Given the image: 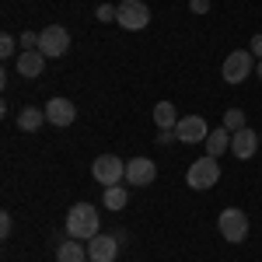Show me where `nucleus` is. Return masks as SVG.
Returning <instances> with one entry per match:
<instances>
[{
	"instance_id": "nucleus-1",
	"label": "nucleus",
	"mask_w": 262,
	"mask_h": 262,
	"mask_svg": "<svg viewBox=\"0 0 262 262\" xmlns=\"http://www.w3.org/2000/svg\"><path fill=\"white\" fill-rule=\"evenodd\" d=\"M98 224H101L98 206H91V203H74L67 210V234L77 242H91L98 234Z\"/></svg>"
},
{
	"instance_id": "nucleus-2",
	"label": "nucleus",
	"mask_w": 262,
	"mask_h": 262,
	"mask_svg": "<svg viewBox=\"0 0 262 262\" xmlns=\"http://www.w3.org/2000/svg\"><path fill=\"white\" fill-rule=\"evenodd\" d=\"M185 182H189V189H213L217 182H221V164H217V158H200V161L189 164V175H185Z\"/></svg>"
},
{
	"instance_id": "nucleus-3",
	"label": "nucleus",
	"mask_w": 262,
	"mask_h": 262,
	"mask_svg": "<svg viewBox=\"0 0 262 262\" xmlns=\"http://www.w3.org/2000/svg\"><path fill=\"white\" fill-rule=\"evenodd\" d=\"M252 70H255V56H252V49H234L221 67V77L227 84H242L245 77H252Z\"/></svg>"
},
{
	"instance_id": "nucleus-4",
	"label": "nucleus",
	"mask_w": 262,
	"mask_h": 262,
	"mask_svg": "<svg viewBox=\"0 0 262 262\" xmlns=\"http://www.w3.org/2000/svg\"><path fill=\"white\" fill-rule=\"evenodd\" d=\"M217 227H221V238L231 242V245L248 238V217H245V210H238V206H227L221 217H217Z\"/></svg>"
},
{
	"instance_id": "nucleus-5",
	"label": "nucleus",
	"mask_w": 262,
	"mask_h": 262,
	"mask_svg": "<svg viewBox=\"0 0 262 262\" xmlns=\"http://www.w3.org/2000/svg\"><path fill=\"white\" fill-rule=\"evenodd\" d=\"M91 175H95V182L98 185H119L122 179H126V161H119L116 154H101V158H95V164H91Z\"/></svg>"
},
{
	"instance_id": "nucleus-6",
	"label": "nucleus",
	"mask_w": 262,
	"mask_h": 262,
	"mask_svg": "<svg viewBox=\"0 0 262 262\" xmlns=\"http://www.w3.org/2000/svg\"><path fill=\"white\" fill-rule=\"evenodd\" d=\"M147 21H150V7L143 0H122L119 4L116 25H122L126 32H140V28H147Z\"/></svg>"
},
{
	"instance_id": "nucleus-7",
	"label": "nucleus",
	"mask_w": 262,
	"mask_h": 262,
	"mask_svg": "<svg viewBox=\"0 0 262 262\" xmlns=\"http://www.w3.org/2000/svg\"><path fill=\"white\" fill-rule=\"evenodd\" d=\"M39 49L46 53V60H56L70 49V32L60 28V25H46L39 32Z\"/></svg>"
},
{
	"instance_id": "nucleus-8",
	"label": "nucleus",
	"mask_w": 262,
	"mask_h": 262,
	"mask_svg": "<svg viewBox=\"0 0 262 262\" xmlns=\"http://www.w3.org/2000/svg\"><path fill=\"white\" fill-rule=\"evenodd\" d=\"M154 179H158V164L150 161V158H133V161H126V182H129L133 189L150 185Z\"/></svg>"
},
{
	"instance_id": "nucleus-9",
	"label": "nucleus",
	"mask_w": 262,
	"mask_h": 262,
	"mask_svg": "<svg viewBox=\"0 0 262 262\" xmlns=\"http://www.w3.org/2000/svg\"><path fill=\"white\" fill-rule=\"evenodd\" d=\"M119 255V238L116 234H95L88 242V259L91 262H116Z\"/></svg>"
},
{
	"instance_id": "nucleus-10",
	"label": "nucleus",
	"mask_w": 262,
	"mask_h": 262,
	"mask_svg": "<svg viewBox=\"0 0 262 262\" xmlns=\"http://www.w3.org/2000/svg\"><path fill=\"white\" fill-rule=\"evenodd\" d=\"M259 143H262L259 133L245 126V129H238V133H231V154H234L238 161H248V158L259 150Z\"/></svg>"
},
{
	"instance_id": "nucleus-11",
	"label": "nucleus",
	"mask_w": 262,
	"mask_h": 262,
	"mask_svg": "<svg viewBox=\"0 0 262 262\" xmlns=\"http://www.w3.org/2000/svg\"><path fill=\"white\" fill-rule=\"evenodd\" d=\"M175 133H179L182 143H200V140H206V137H210V126H206V119H203V116H185V119H179Z\"/></svg>"
},
{
	"instance_id": "nucleus-12",
	"label": "nucleus",
	"mask_w": 262,
	"mask_h": 262,
	"mask_svg": "<svg viewBox=\"0 0 262 262\" xmlns=\"http://www.w3.org/2000/svg\"><path fill=\"white\" fill-rule=\"evenodd\" d=\"M74 119H77V105L70 98H49V105H46V122H53V126H70Z\"/></svg>"
},
{
	"instance_id": "nucleus-13",
	"label": "nucleus",
	"mask_w": 262,
	"mask_h": 262,
	"mask_svg": "<svg viewBox=\"0 0 262 262\" xmlns=\"http://www.w3.org/2000/svg\"><path fill=\"white\" fill-rule=\"evenodd\" d=\"M42 67H46V53H42V49H21V56H18V74L21 77H39Z\"/></svg>"
},
{
	"instance_id": "nucleus-14",
	"label": "nucleus",
	"mask_w": 262,
	"mask_h": 262,
	"mask_svg": "<svg viewBox=\"0 0 262 262\" xmlns=\"http://www.w3.org/2000/svg\"><path fill=\"white\" fill-rule=\"evenodd\" d=\"M56 262H88V245H81L77 238H67L56 245Z\"/></svg>"
},
{
	"instance_id": "nucleus-15",
	"label": "nucleus",
	"mask_w": 262,
	"mask_h": 262,
	"mask_svg": "<svg viewBox=\"0 0 262 262\" xmlns=\"http://www.w3.org/2000/svg\"><path fill=\"white\" fill-rule=\"evenodd\" d=\"M154 122H158V129H175V126H179L175 105H171V101H158V105H154Z\"/></svg>"
},
{
	"instance_id": "nucleus-16",
	"label": "nucleus",
	"mask_w": 262,
	"mask_h": 262,
	"mask_svg": "<svg viewBox=\"0 0 262 262\" xmlns=\"http://www.w3.org/2000/svg\"><path fill=\"white\" fill-rule=\"evenodd\" d=\"M203 143H206V154L210 158H221L224 150H231V129H217V133H210Z\"/></svg>"
},
{
	"instance_id": "nucleus-17",
	"label": "nucleus",
	"mask_w": 262,
	"mask_h": 262,
	"mask_svg": "<svg viewBox=\"0 0 262 262\" xmlns=\"http://www.w3.org/2000/svg\"><path fill=\"white\" fill-rule=\"evenodd\" d=\"M42 122H46V108H21L18 112V129H25V133H35Z\"/></svg>"
},
{
	"instance_id": "nucleus-18",
	"label": "nucleus",
	"mask_w": 262,
	"mask_h": 262,
	"mask_svg": "<svg viewBox=\"0 0 262 262\" xmlns=\"http://www.w3.org/2000/svg\"><path fill=\"white\" fill-rule=\"evenodd\" d=\"M101 192H105V206H108V210H122V206H126V200H129V192H126V185H108V189H101Z\"/></svg>"
},
{
	"instance_id": "nucleus-19",
	"label": "nucleus",
	"mask_w": 262,
	"mask_h": 262,
	"mask_svg": "<svg viewBox=\"0 0 262 262\" xmlns=\"http://www.w3.org/2000/svg\"><path fill=\"white\" fill-rule=\"evenodd\" d=\"M248 122H245V112L242 108H227L224 112V129H231V133H238V129H245Z\"/></svg>"
},
{
	"instance_id": "nucleus-20",
	"label": "nucleus",
	"mask_w": 262,
	"mask_h": 262,
	"mask_svg": "<svg viewBox=\"0 0 262 262\" xmlns=\"http://www.w3.org/2000/svg\"><path fill=\"white\" fill-rule=\"evenodd\" d=\"M14 53H18V42L11 39V35H0V56H4V60H11Z\"/></svg>"
},
{
	"instance_id": "nucleus-21",
	"label": "nucleus",
	"mask_w": 262,
	"mask_h": 262,
	"mask_svg": "<svg viewBox=\"0 0 262 262\" xmlns=\"http://www.w3.org/2000/svg\"><path fill=\"white\" fill-rule=\"evenodd\" d=\"M95 14H98V21H116V14H119V7H112V4H101V7L95 11Z\"/></svg>"
},
{
	"instance_id": "nucleus-22",
	"label": "nucleus",
	"mask_w": 262,
	"mask_h": 262,
	"mask_svg": "<svg viewBox=\"0 0 262 262\" xmlns=\"http://www.w3.org/2000/svg\"><path fill=\"white\" fill-rule=\"evenodd\" d=\"M21 49H39V32H21Z\"/></svg>"
},
{
	"instance_id": "nucleus-23",
	"label": "nucleus",
	"mask_w": 262,
	"mask_h": 262,
	"mask_svg": "<svg viewBox=\"0 0 262 262\" xmlns=\"http://www.w3.org/2000/svg\"><path fill=\"white\" fill-rule=\"evenodd\" d=\"M248 49H252V56H255V60H262V32H259V35H252Z\"/></svg>"
},
{
	"instance_id": "nucleus-24",
	"label": "nucleus",
	"mask_w": 262,
	"mask_h": 262,
	"mask_svg": "<svg viewBox=\"0 0 262 262\" xmlns=\"http://www.w3.org/2000/svg\"><path fill=\"white\" fill-rule=\"evenodd\" d=\"M11 234V213H0V238Z\"/></svg>"
},
{
	"instance_id": "nucleus-25",
	"label": "nucleus",
	"mask_w": 262,
	"mask_h": 262,
	"mask_svg": "<svg viewBox=\"0 0 262 262\" xmlns=\"http://www.w3.org/2000/svg\"><path fill=\"white\" fill-rule=\"evenodd\" d=\"M189 7H192L196 14H206V11H210V0H189Z\"/></svg>"
},
{
	"instance_id": "nucleus-26",
	"label": "nucleus",
	"mask_w": 262,
	"mask_h": 262,
	"mask_svg": "<svg viewBox=\"0 0 262 262\" xmlns=\"http://www.w3.org/2000/svg\"><path fill=\"white\" fill-rule=\"evenodd\" d=\"M179 140V133H171V129H161V133H158V143H175Z\"/></svg>"
},
{
	"instance_id": "nucleus-27",
	"label": "nucleus",
	"mask_w": 262,
	"mask_h": 262,
	"mask_svg": "<svg viewBox=\"0 0 262 262\" xmlns=\"http://www.w3.org/2000/svg\"><path fill=\"white\" fill-rule=\"evenodd\" d=\"M255 74H259V77H262V60H259V63H255Z\"/></svg>"
},
{
	"instance_id": "nucleus-28",
	"label": "nucleus",
	"mask_w": 262,
	"mask_h": 262,
	"mask_svg": "<svg viewBox=\"0 0 262 262\" xmlns=\"http://www.w3.org/2000/svg\"><path fill=\"white\" fill-rule=\"evenodd\" d=\"M259 140H262V129H259Z\"/></svg>"
}]
</instances>
